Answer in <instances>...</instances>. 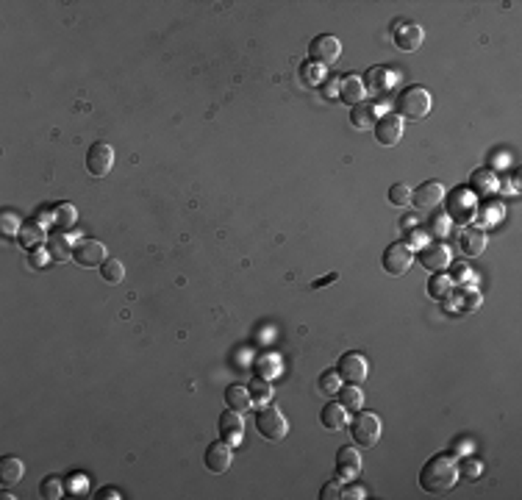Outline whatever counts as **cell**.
Returning a JSON list of instances; mask_svg holds the SVG:
<instances>
[{"label":"cell","mask_w":522,"mask_h":500,"mask_svg":"<svg viewBox=\"0 0 522 500\" xmlns=\"http://www.w3.org/2000/svg\"><path fill=\"white\" fill-rule=\"evenodd\" d=\"M0 228H3V233H6V236H14V233H19V231H22V228H19L17 214H11V211H3V214H0Z\"/></svg>","instance_id":"obj_37"},{"label":"cell","mask_w":522,"mask_h":500,"mask_svg":"<svg viewBox=\"0 0 522 500\" xmlns=\"http://www.w3.org/2000/svg\"><path fill=\"white\" fill-rule=\"evenodd\" d=\"M339 81H342V78H328V81H322V92H325V97H333V94L339 92Z\"/></svg>","instance_id":"obj_42"},{"label":"cell","mask_w":522,"mask_h":500,"mask_svg":"<svg viewBox=\"0 0 522 500\" xmlns=\"http://www.w3.org/2000/svg\"><path fill=\"white\" fill-rule=\"evenodd\" d=\"M25 475V464L17 456H3L0 458V486H14L19 483V478Z\"/></svg>","instance_id":"obj_23"},{"label":"cell","mask_w":522,"mask_h":500,"mask_svg":"<svg viewBox=\"0 0 522 500\" xmlns=\"http://www.w3.org/2000/svg\"><path fill=\"white\" fill-rule=\"evenodd\" d=\"M122 275H125V267H122L119 258H106V261L100 264V278H103L106 283H119Z\"/></svg>","instance_id":"obj_31"},{"label":"cell","mask_w":522,"mask_h":500,"mask_svg":"<svg viewBox=\"0 0 522 500\" xmlns=\"http://www.w3.org/2000/svg\"><path fill=\"white\" fill-rule=\"evenodd\" d=\"M380 264H383V269H386L389 275H405V272L411 269V264H414V250H411V244H408V242H392V244L383 250Z\"/></svg>","instance_id":"obj_6"},{"label":"cell","mask_w":522,"mask_h":500,"mask_svg":"<svg viewBox=\"0 0 522 500\" xmlns=\"http://www.w3.org/2000/svg\"><path fill=\"white\" fill-rule=\"evenodd\" d=\"M94 497H111V500H117V497H119V492H117V489H100Z\"/></svg>","instance_id":"obj_47"},{"label":"cell","mask_w":522,"mask_h":500,"mask_svg":"<svg viewBox=\"0 0 522 500\" xmlns=\"http://www.w3.org/2000/svg\"><path fill=\"white\" fill-rule=\"evenodd\" d=\"M308 56H311L314 64L328 67V64H333V61L342 56V42H339L336 36H330V33H319V36L311 39V44H308Z\"/></svg>","instance_id":"obj_8"},{"label":"cell","mask_w":522,"mask_h":500,"mask_svg":"<svg viewBox=\"0 0 522 500\" xmlns=\"http://www.w3.org/2000/svg\"><path fill=\"white\" fill-rule=\"evenodd\" d=\"M458 478H461L458 475V464L450 456H444V453L430 456L422 464V469H419V486L428 494H444V492H450L458 483Z\"/></svg>","instance_id":"obj_1"},{"label":"cell","mask_w":522,"mask_h":500,"mask_svg":"<svg viewBox=\"0 0 522 500\" xmlns=\"http://www.w3.org/2000/svg\"><path fill=\"white\" fill-rule=\"evenodd\" d=\"M336 97L353 108V106H358V103L367 97V86H364V81H361L358 75H344V78L339 81V92H336Z\"/></svg>","instance_id":"obj_19"},{"label":"cell","mask_w":522,"mask_h":500,"mask_svg":"<svg viewBox=\"0 0 522 500\" xmlns=\"http://www.w3.org/2000/svg\"><path fill=\"white\" fill-rule=\"evenodd\" d=\"M411 186L408 183H394L392 189H389V203L392 206H397V208H405V206H411Z\"/></svg>","instance_id":"obj_33"},{"label":"cell","mask_w":522,"mask_h":500,"mask_svg":"<svg viewBox=\"0 0 522 500\" xmlns=\"http://www.w3.org/2000/svg\"><path fill=\"white\" fill-rule=\"evenodd\" d=\"M397 81H400V69H392V67H372V69L367 72L364 86H369V89H372V94L386 97V94L394 89V83H397Z\"/></svg>","instance_id":"obj_17"},{"label":"cell","mask_w":522,"mask_h":500,"mask_svg":"<svg viewBox=\"0 0 522 500\" xmlns=\"http://www.w3.org/2000/svg\"><path fill=\"white\" fill-rule=\"evenodd\" d=\"M114 167V150L106 142H92L86 150V169L94 178H106Z\"/></svg>","instance_id":"obj_9"},{"label":"cell","mask_w":522,"mask_h":500,"mask_svg":"<svg viewBox=\"0 0 522 500\" xmlns=\"http://www.w3.org/2000/svg\"><path fill=\"white\" fill-rule=\"evenodd\" d=\"M450 292H453V281H450L444 272H433L430 281H428V294H430L433 300H447Z\"/></svg>","instance_id":"obj_27"},{"label":"cell","mask_w":522,"mask_h":500,"mask_svg":"<svg viewBox=\"0 0 522 500\" xmlns=\"http://www.w3.org/2000/svg\"><path fill=\"white\" fill-rule=\"evenodd\" d=\"M480 472H483V464L475 461V458H464V461L458 464V475H464V478H469V481H478Z\"/></svg>","instance_id":"obj_36"},{"label":"cell","mask_w":522,"mask_h":500,"mask_svg":"<svg viewBox=\"0 0 522 500\" xmlns=\"http://www.w3.org/2000/svg\"><path fill=\"white\" fill-rule=\"evenodd\" d=\"M319 422H322V428H328L330 433H336V431L347 428V408L342 403H328L319 411Z\"/></svg>","instance_id":"obj_22"},{"label":"cell","mask_w":522,"mask_h":500,"mask_svg":"<svg viewBox=\"0 0 522 500\" xmlns=\"http://www.w3.org/2000/svg\"><path fill=\"white\" fill-rule=\"evenodd\" d=\"M469 272H472V269H469L466 264H461V261H458V264H453V275H447V278H450V281L455 283V281H464V278H466Z\"/></svg>","instance_id":"obj_41"},{"label":"cell","mask_w":522,"mask_h":500,"mask_svg":"<svg viewBox=\"0 0 522 500\" xmlns=\"http://www.w3.org/2000/svg\"><path fill=\"white\" fill-rule=\"evenodd\" d=\"M339 403L347 408V411H358L361 406H364V394H361V389L358 386H353V383H347V386H339Z\"/></svg>","instance_id":"obj_28"},{"label":"cell","mask_w":522,"mask_h":500,"mask_svg":"<svg viewBox=\"0 0 522 500\" xmlns=\"http://www.w3.org/2000/svg\"><path fill=\"white\" fill-rule=\"evenodd\" d=\"M333 469H336V481H353L361 472V453L355 447H350V444L339 447Z\"/></svg>","instance_id":"obj_16"},{"label":"cell","mask_w":522,"mask_h":500,"mask_svg":"<svg viewBox=\"0 0 522 500\" xmlns=\"http://www.w3.org/2000/svg\"><path fill=\"white\" fill-rule=\"evenodd\" d=\"M444 197V186L439 181H425L416 186V192H411V206L416 211H433Z\"/></svg>","instance_id":"obj_12"},{"label":"cell","mask_w":522,"mask_h":500,"mask_svg":"<svg viewBox=\"0 0 522 500\" xmlns=\"http://www.w3.org/2000/svg\"><path fill=\"white\" fill-rule=\"evenodd\" d=\"M36 236H39V239H42V231H39V233H36V231H33V225H25V228H22V231H19V242H22V244H25V247H31V244H33V242H36Z\"/></svg>","instance_id":"obj_40"},{"label":"cell","mask_w":522,"mask_h":500,"mask_svg":"<svg viewBox=\"0 0 522 500\" xmlns=\"http://www.w3.org/2000/svg\"><path fill=\"white\" fill-rule=\"evenodd\" d=\"M414 258H416L428 272H441V269L450 264V250H447V244H441V242H430V244H422V247L414 253Z\"/></svg>","instance_id":"obj_10"},{"label":"cell","mask_w":522,"mask_h":500,"mask_svg":"<svg viewBox=\"0 0 522 500\" xmlns=\"http://www.w3.org/2000/svg\"><path fill=\"white\" fill-rule=\"evenodd\" d=\"M414 222H416L414 217H403V219H400V225H403V231H411V228H414Z\"/></svg>","instance_id":"obj_48"},{"label":"cell","mask_w":522,"mask_h":500,"mask_svg":"<svg viewBox=\"0 0 522 500\" xmlns=\"http://www.w3.org/2000/svg\"><path fill=\"white\" fill-rule=\"evenodd\" d=\"M339 381H342V378H339L336 369H325V372L319 375V383H317V386H319L322 394H333V392H339Z\"/></svg>","instance_id":"obj_35"},{"label":"cell","mask_w":522,"mask_h":500,"mask_svg":"<svg viewBox=\"0 0 522 500\" xmlns=\"http://www.w3.org/2000/svg\"><path fill=\"white\" fill-rule=\"evenodd\" d=\"M47 256H50L53 261H67V258H72V244L67 242V236H64L61 231H56V233L47 236Z\"/></svg>","instance_id":"obj_25"},{"label":"cell","mask_w":522,"mask_h":500,"mask_svg":"<svg viewBox=\"0 0 522 500\" xmlns=\"http://www.w3.org/2000/svg\"><path fill=\"white\" fill-rule=\"evenodd\" d=\"M203 461H205V469H208V472L222 475V472H228V469H230L233 450H230V444H228V442H222V439H219V442H211V444L205 447Z\"/></svg>","instance_id":"obj_15"},{"label":"cell","mask_w":522,"mask_h":500,"mask_svg":"<svg viewBox=\"0 0 522 500\" xmlns=\"http://www.w3.org/2000/svg\"><path fill=\"white\" fill-rule=\"evenodd\" d=\"M342 497H353V500H361V497H367V492H364L361 486H353V489H342Z\"/></svg>","instance_id":"obj_45"},{"label":"cell","mask_w":522,"mask_h":500,"mask_svg":"<svg viewBox=\"0 0 522 500\" xmlns=\"http://www.w3.org/2000/svg\"><path fill=\"white\" fill-rule=\"evenodd\" d=\"M469 183H472V192H483V194H489V192L494 189V175H491L489 169H475L472 178H469Z\"/></svg>","instance_id":"obj_32"},{"label":"cell","mask_w":522,"mask_h":500,"mask_svg":"<svg viewBox=\"0 0 522 500\" xmlns=\"http://www.w3.org/2000/svg\"><path fill=\"white\" fill-rule=\"evenodd\" d=\"M372 131H375L378 144L392 147V144H397V142H400V136H403V119H400L394 111H389V114L378 117V122L372 125Z\"/></svg>","instance_id":"obj_11"},{"label":"cell","mask_w":522,"mask_h":500,"mask_svg":"<svg viewBox=\"0 0 522 500\" xmlns=\"http://www.w3.org/2000/svg\"><path fill=\"white\" fill-rule=\"evenodd\" d=\"M50 217H53V225H56L61 233H67V231H72V225H75V219H78V211H75L72 203H58Z\"/></svg>","instance_id":"obj_26"},{"label":"cell","mask_w":522,"mask_h":500,"mask_svg":"<svg viewBox=\"0 0 522 500\" xmlns=\"http://www.w3.org/2000/svg\"><path fill=\"white\" fill-rule=\"evenodd\" d=\"M72 258L81 267H100L108 256H106V244L97 239H81L78 244H72Z\"/></svg>","instance_id":"obj_13"},{"label":"cell","mask_w":522,"mask_h":500,"mask_svg":"<svg viewBox=\"0 0 522 500\" xmlns=\"http://www.w3.org/2000/svg\"><path fill=\"white\" fill-rule=\"evenodd\" d=\"M458 247H461L464 256L475 258V256H480V253L486 250V233L478 231V228H464V231L458 233Z\"/></svg>","instance_id":"obj_20"},{"label":"cell","mask_w":522,"mask_h":500,"mask_svg":"<svg viewBox=\"0 0 522 500\" xmlns=\"http://www.w3.org/2000/svg\"><path fill=\"white\" fill-rule=\"evenodd\" d=\"M475 214V206H472V194L464 192V189H453L450 197H447V217L453 222H469Z\"/></svg>","instance_id":"obj_18"},{"label":"cell","mask_w":522,"mask_h":500,"mask_svg":"<svg viewBox=\"0 0 522 500\" xmlns=\"http://www.w3.org/2000/svg\"><path fill=\"white\" fill-rule=\"evenodd\" d=\"M217 431H219V439H222V442H228V444H239V442H242V433H244L242 411L225 408V411L217 417Z\"/></svg>","instance_id":"obj_14"},{"label":"cell","mask_w":522,"mask_h":500,"mask_svg":"<svg viewBox=\"0 0 522 500\" xmlns=\"http://www.w3.org/2000/svg\"><path fill=\"white\" fill-rule=\"evenodd\" d=\"M261 372H267V375H275L278 372V364H275V358H261L258 361V375Z\"/></svg>","instance_id":"obj_44"},{"label":"cell","mask_w":522,"mask_h":500,"mask_svg":"<svg viewBox=\"0 0 522 500\" xmlns=\"http://www.w3.org/2000/svg\"><path fill=\"white\" fill-rule=\"evenodd\" d=\"M300 72H303V81H308V83H317V81H319V75H322L319 64H314V61L303 64V67H300Z\"/></svg>","instance_id":"obj_39"},{"label":"cell","mask_w":522,"mask_h":500,"mask_svg":"<svg viewBox=\"0 0 522 500\" xmlns=\"http://www.w3.org/2000/svg\"><path fill=\"white\" fill-rule=\"evenodd\" d=\"M225 406H228V408H233V411H247V408L253 406L247 386H239V383L225 386Z\"/></svg>","instance_id":"obj_24"},{"label":"cell","mask_w":522,"mask_h":500,"mask_svg":"<svg viewBox=\"0 0 522 500\" xmlns=\"http://www.w3.org/2000/svg\"><path fill=\"white\" fill-rule=\"evenodd\" d=\"M255 428L269 442H280L289 433V422H286L283 411L278 406H267V403H264V408L255 411Z\"/></svg>","instance_id":"obj_4"},{"label":"cell","mask_w":522,"mask_h":500,"mask_svg":"<svg viewBox=\"0 0 522 500\" xmlns=\"http://www.w3.org/2000/svg\"><path fill=\"white\" fill-rule=\"evenodd\" d=\"M478 306H480L478 289H475V286H464V289L458 292V308H461V311H475Z\"/></svg>","instance_id":"obj_34"},{"label":"cell","mask_w":522,"mask_h":500,"mask_svg":"<svg viewBox=\"0 0 522 500\" xmlns=\"http://www.w3.org/2000/svg\"><path fill=\"white\" fill-rule=\"evenodd\" d=\"M247 392H250V400L253 403H267L269 397H272V386L267 383V378H261V375H255L250 383H247Z\"/></svg>","instance_id":"obj_30"},{"label":"cell","mask_w":522,"mask_h":500,"mask_svg":"<svg viewBox=\"0 0 522 500\" xmlns=\"http://www.w3.org/2000/svg\"><path fill=\"white\" fill-rule=\"evenodd\" d=\"M430 111V92L425 86H405L394 97V114L400 119H425Z\"/></svg>","instance_id":"obj_2"},{"label":"cell","mask_w":522,"mask_h":500,"mask_svg":"<svg viewBox=\"0 0 522 500\" xmlns=\"http://www.w3.org/2000/svg\"><path fill=\"white\" fill-rule=\"evenodd\" d=\"M380 431H383L380 428V417L372 414V411H361L358 408V414L350 422V436H353V442L358 447H375L378 439H380Z\"/></svg>","instance_id":"obj_3"},{"label":"cell","mask_w":522,"mask_h":500,"mask_svg":"<svg viewBox=\"0 0 522 500\" xmlns=\"http://www.w3.org/2000/svg\"><path fill=\"white\" fill-rule=\"evenodd\" d=\"M336 372H339V378H342L344 383L358 386V383H364V381H367V375H369V361H367V356H364V353L350 350V353H344V356L339 358Z\"/></svg>","instance_id":"obj_7"},{"label":"cell","mask_w":522,"mask_h":500,"mask_svg":"<svg viewBox=\"0 0 522 500\" xmlns=\"http://www.w3.org/2000/svg\"><path fill=\"white\" fill-rule=\"evenodd\" d=\"M430 228H433V233L439 236H444L447 233V217H430Z\"/></svg>","instance_id":"obj_43"},{"label":"cell","mask_w":522,"mask_h":500,"mask_svg":"<svg viewBox=\"0 0 522 500\" xmlns=\"http://www.w3.org/2000/svg\"><path fill=\"white\" fill-rule=\"evenodd\" d=\"M39 494L44 497V500H58L61 494H64V481H61V475H44L42 481H39Z\"/></svg>","instance_id":"obj_29"},{"label":"cell","mask_w":522,"mask_h":500,"mask_svg":"<svg viewBox=\"0 0 522 500\" xmlns=\"http://www.w3.org/2000/svg\"><path fill=\"white\" fill-rule=\"evenodd\" d=\"M392 42H394L397 50H403V53H414V50L422 47V42H425V31H422L419 22L397 19V22L392 25Z\"/></svg>","instance_id":"obj_5"},{"label":"cell","mask_w":522,"mask_h":500,"mask_svg":"<svg viewBox=\"0 0 522 500\" xmlns=\"http://www.w3.org/2000/svg\"><path fill=\"white\" fill-rule=\"evenodd\" d=\"M336 278H339V272H328L325 278H317V281H314L311 286H314V289H319V286H328V283H333Z\"/></svg>","instance_id":"obj_46"},{"label":"cell","mask_w":522,"mask_h":500,"mask_svg":"<svg viewBox=\"0 0 522 500\" xmlns=\"http://www.w3.org/2000/svg\"><path fill=\"white\" fill-rule=\"evenodd\" d=\"M319 497H322V500H339V497H342V486H339V481H328V483L319 489Z\"/></svg>","instance_id":"obj_38"},{"label":"cell","mask_w":522,"mask_h":500,"mask_svg":"<svg viewBox=\"0 0 522 500\" xmlns=\"http://www.w3.org/2000/svg\"><path fill=\"white\" fill-rule=\"evenodd\" d=\"M375 122H378V108H375V103L361 100L358 106L350 108V125H353V128H358V131H369Z\"/></svg>","instance_id":"obj_21"}]
</instances>
